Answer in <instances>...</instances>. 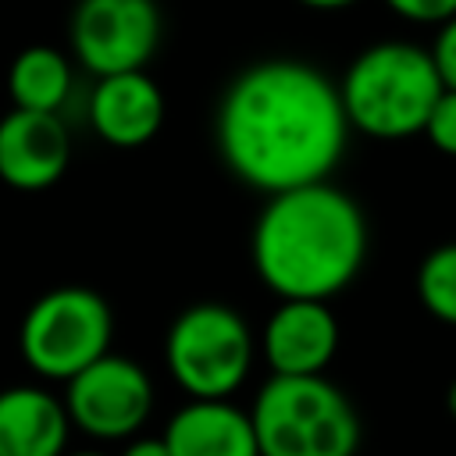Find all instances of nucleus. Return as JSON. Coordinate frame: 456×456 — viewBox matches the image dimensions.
Returning <instances> with one entry per match:
<instances>
[{
	"label": "nucleus",
	"mask_w": 456,
	"mask_h": 456,
	"mask_svg": "<svg viewBox=\"0 0 456 456\" xmlns=\"http://www.w3.org/2000/svg\"><path fill=\"white\" fill-rule=\"evenodd\" d=\"M349 132L338 82L289 57L242 68L214 118L224 167L264 196L328 182L346 153Z\"/></svg>",
	"instance_id": "1"
},
{
	"label": "nucleus",
	"mask_w": 456,
	"mask_h": 456,
	"mask_svg": "<svg viewBox=\"0 0 456 456\" xmlns=\"http://www.w3.org/2000/svg\"><path fill=\"white\" fill-rule=\"evenodd\" d=\"M249 256L278 299H331L367 260V217L331 178L281 189L260 207Z\"/></svg>",
	"instance_id": "2"
},
{
	"label": "nucleus",
	"mask_w": 456,
	"mask_h": 456,
	"mask_svg": "<svg viewBox=\"0 0 456 456\" xmlns=\"http://www.w3.org/2000/svg\"><path fill=\"white\" fill-rule=\"evenodd\" d=\"M438 93L442 78L428 46L406 39H381L363 46L338 82L349 128L381 142L420 135Z\"/></svg>",
	"instance_id": "3"
},
{
	"label": "nucleus",
	"mask_w": 456,
	"mask_h": 456,
	"mask_svg": "<svg viewBox=\"0 0 456 456\" xmlns=\"http://www.w3.org/2000/svg\"><path fill=\"white\" fill-rule=\"evenodd\" d=\"M249 420L260 456H356L363 438L353 399L324 374H271L249 406Z\"/></svg>",
	"instance_id": "4"
},
{
	"label": "nucleus",
	"mask_w": 456,
	"mask_h": 456,
	"mask_svg": "<svg viewBox=\"0 0 456 456\" xmlns=\"http://www.w3.org/2000/svg\"><path fill=\"white\" fill-rule=\"evenodd\" d=\"M256 360V335L249 321L217 299L185 306L164 338V363L171 381L189 399H232Z\"/></svg>",
	"instance_id": "5"
},
{
	"label": "nucleus",
	"mask_w": 456,
	"mask_h": 456,
	"mask_svg": "<svg viewBox=\"0 0 456 456\" xmlns=\"http://www.w3.org/2000/svg\"><path fill=\"white\" fill-rule=\"evenodd\" d=\"M114 314L96 289L61 285L43 292L21 317L18 349L43 381H68L110 349Z\"/></svg>",
	"instance_id": "6"
},
{
	"label": "nucleus",
	"mask_w": 456,
	"mask_h": 456,
	"mask_svg": "<svg viewBox=\"0 0 456 456\" xmlns=\"http://www.w3.org/2000/svg\"><path fill=\"white\" fill-rule=\"evenodd\" d=\"M64 410L75 431L96 442H125L153 413V381L132 356L103 353L64 381Z\"/></svg>",
	"instance_id": "7"
},
{
	"label": "nucleus",
	"mask_w": 456,
	"mask_h": 456,
	"mask_svg": "<svg viewBox=\"0 0 456 456\" xmlns=\"http://www.w3.org/2000/svg\"><path fill=\"white\" fill-rule=\"evenodd\" d=\"M160 36L157 0H78L68 21L75 64L93 78L146 68Z\"/></svg>",
	"instance_id": "8"
},
{
	"label": "nucleus",
	"mask_w": 456,
	"mask_h": 456,
	"mask_svg": "<svg viewBox=\"0 0 456 456\" xmlns=\"http://www.w3.org/2000/svg\"><path fill=\"white\" fill-rule=\"evenodd\" d=\"M256 353L281 378L324 374L338 353V317L328 299H281L256 335Z\"/></svg>",
	"instance_id": "9"
},
{
	"label": "nucleus",
	"mask_w": 456,
	"mask_h": 456,
	"mask_svg": "<svg viewBox=\"0 0 456 456\" xmlns=\"http://www.w3.org/2000/svg\"><path fill=\"white\" fill-rule=\"evenodd\" d=\"M71 167V132L61 114L11 107L0 118V182L14 192H46Z\"/></svg>",
	"instance_id": "10"
},
{
	"label": "nucleus",
	"mask_w": 456,
	"mask_h": 456,
	"mask_svg": "<svg viewBox=\"0 0 456 456\" xmlns=\"http://www.w3.org/2000/svg\"><path fill=\"white\" fill-rule=\"evenodd\" d=\"M164 89L139 71H118L96 78L89 93V125L114 150L146 146L164 125Z\"/></svg>",
	"instance_id": "11"
},
{
	"label": "nucleus",
	"mask_w": 456,
	"mask_h": 456,
	"mask_svg": "<svg viewBox=\"0 0 456 456\" xmlns=\"http://www.w3.org/2000/svg\"><path fill=\"white\" fill-rule=\"evenodd\" d=\"M160 438L171 456H260L249 410L232 399H189L167 417Z\"/></svg>",
	"instance_id": "12"
},
{
	"label": "nucleus",
	"mask_w": 456,
	"mask_h": 456,
	"mask_svg": "<svg viewBox=\"0 0 456 456\" xmlns=\"http://www.w3.org/2000/svg\"><path fill=\"white\" fill-rule=\"evenodd\" d=\"M71 420L64 399L43 385L0 388V456H64Z\"/></svg>",
	"instance_id": "13"
},
{
	"label": "nucleus",
	"mask_w": 456,
	"mask_h": 456,
	"mask_svg": "<svg viewBox=\"0 0 456 456\" xmlns=\"http://www.w3.org/2000/svg\"><path fill=\"white\" fill-rule=\"evenodd\" d=\"M71 86H75L71 61L57 46L32 43V46L18 50L14 61H11V68H7V96H11V107L61 114V107L71 96Z\"/></svg>",
	"instance_id": "14"
},
{
	"label": "nucleus",
	"mask_w": 456,
	"mask_h": 456,
	"mask_svg": "<svg viewBox=\"0 0 456 456\" xmlns=\"http://www.w3.org/2000/svg\"><path fill=\"white\" fill-rule=\"evenodd\" d=\"M417 296L435 321L456 328V242H442L420 260Z\"/></svg>",
	"instance_id": "15"
},
{
	"label": "nucleus",
	"mask_w": 456,
	"mask_h": 456,
	"mask_svg": "<svg viewBox=\"0 0 456 456\" xmlns=\"http://www.w3.org/2000/svg\"><path fill=\"white\" fill-rule=\"evenodd\" d=\"M420 135L442 153V157H456V89H442L438 100L431 103Z\"/></svg>",
	"instance_id": "16"
},
{
	"label": "nucleus",
	"mask_w": 456,
	"mask_h": 456,
	"mask_svg": "<svg viewBox=\"0 0 456 456\" xmlns=\"http://www.w3.org/2000/svg\"><path fill=\"white\" fill-rule=\"evenodd\" d=\"M435 43L428 46L431 61H435V71L442 78V89H456V14L445 18L442 25H435Z\"/></svg>",
	"instance_id": "17"
},
{
	"label": "nucleus",
	"mask_w": 456,
	"mask_h": 456,
	"mask_svg": "<svg viewBox=\"0 0 456 456\" xmlns=\"http://www.w3.org/2000/svg\"><path fill=\"white\" fill-rule=\"evenodd\" d=\"M385 7L413 25H442L456 14V0H385Z\"/></svg>",
	"instance_id": "18"
},
{
	"label": "nucleus",
	"mask_w": 456,
	"mask_h": 456,
	"mask_svg": "<svg viewBox=\"0 0 456 456\" xmlns=\"http://www.w3.org/2000/svg\"><path fill=\"white\" fill-rule=\"evenodd\" d=\"M118 456H171V452L160 435H132V438H125Z\"/></svg>",
	"instance_id": "19"
},
{
	"label": "nucleus",
	"mask_w": 456,
	"mask_h": 456,
	"mask_svg": "<svg viewBox=\"0 0 456 456\" xmlns=\"http://www.w3.org/2000/svg\"><path fill=\"white\" fill-rule=\"evenodd\" d=\"M299 7H310V11H346V7H353V4H360V0H296Z\"/></svg>",
	"instance_id": "20"
},
{
	"label": "nucleus",
	"mask_w": 456,
	"mask_h": 456,
	"mask_svg": "<svg viewBox=\"0 0 456 456\" xmlns=\"http://www.w3.org/2000/svg\"><path fill=\"white\" fill-rule=\"evenodd\" d=\"M445 410H449V417L456 420V378H452L449 388H445Z\"/></svg>",
	"instance_id": "21"
},
{
	"label": "nucleus",
	"mask_w": 456,
	"mask_h": 456,
	"mask_svg": "<svg viewBox=\"0 0 456 456\" xmlns=\"http://www.w3.org/2000/svg\"><path fill=\"white\" fill-rule=\"evenodd\" d=\"M64 456H107V452H100V449H75V452H64Z\"/></svg>",
	"instance_id": "22"
}]
</instances>
